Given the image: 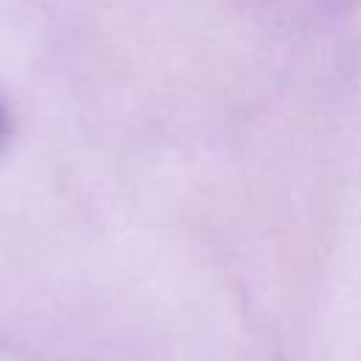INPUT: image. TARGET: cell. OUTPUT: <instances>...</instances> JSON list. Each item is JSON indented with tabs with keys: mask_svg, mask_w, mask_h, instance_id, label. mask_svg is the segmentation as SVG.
Here are the masks:
<instances>
[{
	"mask_svg": "<svg viewBox=\"0 0 361 361\" xmlns=\"http://www.w3.org/2000/svg\"><path fill=\"white\" fill-rule=\"evenodd\" d=\"M8 127H11V121H8V110H6V104L0 102V144L6 141V135H8Z\"/></svg>",
	"mask_w": 361,
	"mask_h": 361,
	"instance_id": "1",
	"label": "cell"
}]
</instances>
